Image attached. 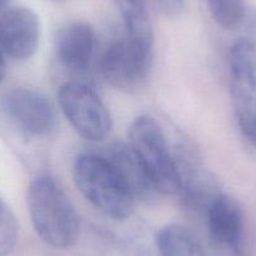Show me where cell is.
<instances>
[{
  "instance_id": "1",
  "label": "cell",
  "mask_w": 256,
  "mask_h": 256,
  "mask_svg": "<svg viewBox=\"0 0 256 256\" xmlns=\"http://www.w3.org/2000/svg\"><path fill=\"white\" fill-rule=\"evenodd\" d=\"M29 216L36 235L56 250L77 244L80 218L63 187L48 174L36 177L26 191Z\"/></svg>"
},
{
  "instance_id": "2",
  "label": "cell",
  "mask_w": 256,
  "mask_h": 256,
  "mask_svg": "<svg viewBox=\"0 0 256 256\" xmlns=\"http://www.w3.org/2000/svg\"><path fill=\"white\" fill-rule=\"evenodd\" d=\"M72 172L76 187L100 212L120 221L132 215L136 198L116 164L104 154H78Z\"/></svg>"
},
{
  "instance_id": "3",
  "label": "cell",
  "mask_w": 256,
  "mask_h": 256,
  "mask_svg": "<svg viewBox=\"0 0 256 256\" xmlns=\"http://www.w3.org/2000/svg\"><path fill=\"white\" fill-rule=\"evenodd\" d=\"M128 144L148 177L154 191L161 195H178L181 176L174 152L164 128L151 116H140L130 126Z\"/></svg>"
},
{
  "instance_id": "4",
  "label": "cell",
  "mask_w": 256,
  "mask_h": 256,
  "mask_svg": "<svg viewBox=\"0 0 256 256\" xmlns=\"http://www.w3.org/2000/svg\"><path fill=\"white\" fill-rule=\"evenodd\" d=\"M230 94L242 136L256 146V43L238 39L228 52Z\"/></svg>"
},
{
  "instance_id": "5",
  "label": "cell",
  "mask_w": 256,
  "mask_h": 256,
  "mask_svg": "<svg viewBox=\"0 0 256 256\" xmlns=\"http://www.w3.org/2000/svg\"><path fill=\"white\" fill-rule=\"evenodd\" d=\"M58 104L74 131L87 141H103L110 134V110L87 80L64 82L58 90Z\"/></svg>"
},
{
  "instance_id": "6",
  "label": "cell",
  "mask_w": 256,
  "mask_h": 256,
  "mask_svg": "<svg viewBox=\"0 0 256 256\" xmlns=\"http://www.w3.org/2000/svg\"><path fill=\"white\" fill-rule=\"evenodd\" d=\"M154 46L123 34L113 40L100 59V70L108 84L122 92L144 87L152 66Z\"/></svg>"
},
{
  "instance_id": "7",
  "label": "cell",
  "mask_w": 256,
  "mask_h": 256,
  "mask_svg": "<svg viewBox=\"0 0 256 256\" xmlns=\"http://www.w3.org/2000/svg\"><path fill=\"white\" fill-rule=\"evenodd\" d=\"M2 110L12 127L26 138H43L56 128V106L33 88L9 90L2 100Z\"/></svg>"
},
{
  "instance_id": "8",
  "label": "cell",
  "mask_w": 256,
  "mask_h": 256,
  "mask_svg": "<svg viewBox=\"0 0 256 256\" xmlns=\"http://www.w3.org/2000/svg\"><path fill=\"white\" fill-rule=\"evenodd\" d=\"M208 228V256H248L245 222L238 204L221 192L205 216Z\"/></svg>"
},
{
  "instance_id": "9",
  "label": "cell",
  "mask_w": 256,
  "mask_h": 256,
  "mask_svg": "<svg viewBox=\"0 0 256 256\" xmlns=\"http://www.w3.org/2000/svg\"><path fill=\"white\" fill-rule=\"evenodd\" d=\"M40 42V22L26 6H13L0 14V49L13 60H28Z\"/></svg>"
},
{
  "instance_id": "10",
  "label": "cell",
  "mask_w": 256,
  "mask_h": 256,
  "mask_svg": "<svg viewBox=\"0 0 256 256\" xmlns=\"http://www.w3.org/2000/svg\"><path fill=\"white\" fill-rule=\"evenodd\" d=\"M97 36L86 22L66 24L56 38V56L62 67L76 76L86 74L92 67L97 50Z\"/></svg>"
},
{
  "instance_id": "11",
  "label": "cell",
  "mask_w": 256,
  "mask_h": 256,
  "mask_svg": "<svg viewBox=\"0 0 256 256\" xmlns=\"http://www.w3.org/2000/svg\"><path fill=\"white\" fill-rule=\"evenodd\" d=\"M103 154L116 164L136 200H148L156 195L157 192L154 191L130 144L114 142Z\"/></svg>"
},
{
  "instance_id": "12",
  "label": "cell",
  "mask_w": 256,
  "mask_h": 256,
  "mask_svg": "<svg viewBox=\"0 0 256 256\" xmlns=\"http://www.w3.org/2000/svg\"><path fill=\"white\" fill-rule=\"evenodd\" d=\"M156 246L160 256H208V251L195 234L178 224L160 228Z\"/></svg>"
},
{
  "instance_id": "13",
  "label": "cell",
  "mask_w": 256,
  "mask_h": 256,
  "mask_svg": "<svg viewBox=\"0 0 256 256\" xmlns=\"http://www.w3.org/2000/svg\"><path fill=\"white\" fill-rule=\"evenodd\" d=\"M113 3L122 16L126 36L154 46V28L146 0H113Z\"/></svg>"
},
{
  "instance_id": "14",
  "label": "cell",
  "mask_w": 256,
  "mask_h": 256,
  "mask_svg": "<svg viewBox=\"0 0 256 256\" xmlns=\"http://www.w3.org/2000/svg\"><path fill=\"white\" fill-rule=\"evenodd\" d=\"M214 20L225 29H234L242 23L246 16L244 0H206Z\"/></svg>"
},
{
  "instance_id": "15",
  "label": "cell",
  "mask_w": 256,
  "mask_h": 256,
  "mask_svg": "<svg viewBox=\"0 0 256 256\" xmlns=\"http://www.w3.org/2000/svg\"><path fill=\"white\" fill-rule=\"evenodd\" d=\"M18 221L8 204L0 196V256H8L18 241Z\"/></svg>"
},
{
  "instance_id": "16",
  "label": "cell",
  "mask_w": 256,
  "mask_h": 256,
  "mask_svg": "<svg viewBox=\"0 0 256 256\" xmlns=\"http://www.w3.org/2000/svg\"><path fill=\"white\" fill-rule=\"evenodd\" d=\"M160 10L167 16H176L184 10L186 0H154Z\"/></svg>"
},
{
  "instance_id": "17",
  "label": "cell",
  "mask_w": 256,
  "mask_h": 256,
  "mask_svg": "<svg viewBox=\"0 0 256 256\" xmlns=\"http://www.w3.org/2000/svg\"><path fill=\"white\" fill-rule=\"evenodd\" d=\"M6 74V56H4L3 50L0 49V83L3 82Z\"/></svg>"
},
{
  "instance_id": "18",
  "label": "cell",
  "mask_w": 256,
  "mask_h": 256,
  "mask_svg": "<svg viewBox=\"0 0 256 256\" xmlns=\"http://www.w3.org/2000/svg\"><path fill=\"white\" fill-rule=\"evenodd\" d=\"M12 2H13V0H0V13L6 10V9H8Z\"/></svg>"
}]
</instances>
